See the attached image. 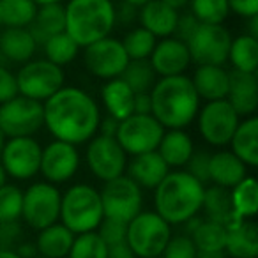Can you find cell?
<instances>
[{
  "mask_svg": "<svg viewBox=\"0 0 258 258\" xmlns=\"http://www.w3.org/2000/svg\"><path fill=\"white\" fill-rule=\"evenodd\" d=\"M44 125L55 140L87 144L97 135L101 110L97 101L80 87H62L43 103Z\"/></svg>",
  "mask_w": 258,
  "mask_h": 258,
  "instance_id": "obj_1",
  "label": "cell"
},
{
  "mask_svg": "<svg viewBox=\"0 0 258 258\" xmlns=\"http://www.w3.org/2000/svg\"><path fill=\"white\" fill-rule=\"evenodd\" d=\"M151 115L165 129H184L197 118L200 97L187 75L165 76L151 92Z\"/></svg>",
  "mask_w": 258,
  "mask_h": 258,
  "instance_id": "obj_2",
  "label": "cell"
},
{
  "mask_svg": "<svg viewBox=\"0 0 258 258\" xmlns=\"http://www.w3.org/2000/svg\"><path fill=\"white\" fill-rule=\"evenodd\" d=\"M154 212L168 225H182L202 212L205 184L186 170H173L154 187Z\"/></svg>",
  "mask_w": 258,
  "mask_h": 258,
  "instance_id": "obj_3",
  "label": "cell"
},
{
  "mask_svg": "<svg viewBox=\"0 0 258 258\" xmlns=\"http://www.w3.org/2000/svg\"><path fill=\"white\" fill-rule=\"evenodd\" d=\"M64 11L66 34L80 48L108 37L117 25L111 0H69Z\"/></svg>",
  "mask_w": 258,
  "mask_h": 258,
  "instance_id": "obj_4",
  "label": "cell"
},
{
  "mask_svg": "<svg viewBox=\"0 0 258 258\" xmlns=\"http://www.w3.org/2000/svg\"><path fill=\"white\" fill-rule=\"evenodd\" d=\"M103 218L99 191L90 184H75L62 193L58 221L75 235L97 230Z\"/></svg>",
  "mask_w": 258,
  "mask_h": 258,
  "instance_id": "obj_5",
  "label": "cell"
},
{
  "mask_svg": "<svg viewBox=\"0 0 258 258\" xmlns=\"http://www.w3.org/2000/svg\"><path fill=\"white\" fill-rule=\"evenodd\" d=\"M172 235V225H168L158 212L142 211L127 223L125 244L137 258H156L161 256Z\"/></svg>",
  "mask_w": 258,
  "mask_h": 258,
  "instance_id": "obj_6",
  "label": "cell"
},
{
  "mask_svg": "<svg viewBox=\"0 0 258 258\" xmlns=\"http://www.w3.org/2000/svg\"><path fill=\"white\" fill-rule=\"evenodd\" d=\"M66 73L60 66L46 58H30L20 66L16 73V85L20 96L44 103L64 87Z\"/></svg>",
  "mask_w": 258,
  "mask_h": 258,
  "instance_id": "obj_7",
  "label": "cell"
},
{
  "mask_svg": "<svg viewBox=\"0 0 258 258\" xmlns=\"http://www.w3.org/2000/svg\"><path fill=\"white\" fill-rule=\"evenodd\" d=\"M44 127L43 103L16 96L0 104V131L6 138L34 137Z\"/></svg>",
  "mask_w": 258,
  "mask_h": 258,
  "instance_id": "obj_8",
  "label": "cell"
},
{
  "mask_svg": "<svg viewBox=\"0 0 258 258\" xmlns=\"http://www.w3.org/2000/svg\"><path fill=\"white\" fill-rule=\"evenodd\" d=\"M104 218L129 223L144 209V189L127 175L104 182L99 191Z\"/></svg>",
  "mask_w": 258,
  "mask_h": 258,
  "instance_id": "obj_9",
  "label": "cell"
},
{
  "mask_svg": "<svg viewBox=\"0 0 258 258\" xmlns=\"http://www.w3.org/2000/svg\"><path fill=\"white\" fill-rule=\"evenodd\" d=\"M62 193L50 182H36L23 191L22 221L29 228L39 230L53 225L60 218Z\"/></svg>",
  "mask_w": 258,
  "mask_h": 258,
  "instance_id": "obj_10",
  "label": "cell"
},
{
  "mask_svg": "<svg viewBox=\"0 0 258 258\" xmlns=\"http://www.w3.org/2000/svg\"><path fill=\"white\" fill-rule=\"evenodd\" d=\"M165 127L152 115L133 113L118 122L115 140L127 156H138L158 151Z\"/></svg>",
  "mask_w": 258,
  "mask_h": 258,
  "instance_id": "obj_11",
  "label": "cell"
},
{
  "mask_svg": "<svg viewBox=\"0 0 258 258\" xmlns=\"http://www.w3.org/2000/svg\"><path fill=\"white\" fill-rule=\"evenodd\" d=\"M198 133L211 147H226L235 133L240 117L226 99L207 101L198 110Z\"/></svg>",
  "mask_w": 258,
  "mask_h": 258,
  "instance_id": "obj_12",
  "label": "cell"
},
{
  "mask_svg": "<svg viewBox=\"0 0 258 258\" xmlns=\"http://www.w3.org/2000/svg\"><path fill=\"white\" fill-rule=\"evenodd\" d=\"M186 44L197 66H223L228 62L232 34L225 25L200 23Z\"/></svg>",
  "mask_w": 258,
  "mask_h": 258,
  "instance_id": "obj_13",
  "label": "cell"
},
{
  "mask_svg": "<svg viewBox=\"0 0 258 258\" xmlns=\"http://www.w3.org/2000/svg\"><path fill=\"white\" fill-rule=\"evenodd\" d=\"M87 144L89 145H87L85 161L90 173L96 179L108 182V180L124 175L125 166H127V154L118 145L115 137L96 135Z\"/></svg>",
  "mask_w": 258,
  "mask_h": 258,
  "instance_id": "obj_14",
  "label": "cell"
},
{
  "mask_svg": "<svg viewBox=\"0 0 258 258\" xmlns=\"http://www.w3.org/2000/svg\"><path fill=\"white\" fill-rule=\"evenodd\" d=\"M129 57L125 53L122 41L117 37H104L83 48V66L92 76L99 80L120 78Z\"/></svg>",
  "mask_w": 258,
  "mask_h": 258,
  "instance_id": "obj_15",
  "label": "cell"
},
{
  "mask_svg": "<svg viewBox=\"0 0 258 258\" xmlns=\"http://www.w3.org/2000/svg\"><path fill=\"white\" fill-rule=\"evenodd\" d=\"M43 147L34 137L8 138L0 152V165L8 177L16 180H29L39 173Z\"/></svg>",
  "mask_w": 258,
  "mask_h": 258,
  "instance_id": "obj_16",
  "label": "cell"
},
{
  "mask_svg": "<svg viewBox=\"0 0 258 258\" xmlns=\"http://www.w3.org/2000/svg\"><path fill=\"white\" fill-rule=\"evenodd\" d=\"M80 163H82V156L76 145L53 140L41 152L39 173L43 175L44 182L57 186V184L68 182L76 175Z\"/></svg>",
  "mask_w": 258,
  "mask_h": 258,
  "instance_id": "obj_17",
  "label": "cell"
},
{
  "mask_svg": "<svg viewBox=\"0 0 258 258\" xmlns=\"http://www.w3.org/2000/svg\"><path fill=\"white\" fill-rule=\"evenodd\" d=\"M149 62L159 78L186 75L187 68L193 64L187 44L173 36L165 37L159 43H156L154 50L149 57Z\"/></svg>",
  "mask_w": 258,
  "mask_h": 258,
  "instance_id": "obj_18",
  "label": "cell"
},
{
  "mask_svg": "<svg viewBox=\"0 0 258 258\" xmlns=\"http://www.w3.org/2000/svg\"><path fill=\"white\" fill-rule=\"evenodd\" d=\"M230 83L226 101L232 104L239 117H251L258 108V78L256 73L228 71Z\"/></svg>",
  "mask_w": 258,
  "mask_h": 258,
  "instance_id": "obj_19",
  "label": "cell"
},
{
  "mask_svg": "<svg viewBox=\"0 0 258 258\" xmlns=\"http://www.w3.org/2000/svg\"><path fill=\"white\" fill-rule=\"evenodd\" d=\"M225 237V254L228 258H256L258 232L253 219H237L230 223Z\"/></svg>",
  "mask_w": 258,
  "mask_h": 258,
  "instance_id": "obj_20",
  "label": "cell"
},
{
  "mask_svg": "<svg viewBox=\"0 0 258 258\" xmlns=\"http://www.w3.org/2000/svg\"><path fill=\"white\" fill-rule=\"evenodd\" d=\"M179 13L180 11L163 4L161 0H149L147 4L138 8L137 20L140 22V27L149 30L156 39H165L175 32Z\"/></svg>",
  "mask_w": 258,
  "mask_h": 258,
  "instance_id": "obj_21",
  "label": "cell"
},
{
  "mask_svg": "<svg viewBox=\"0 0 258 258\" xmlns=\"http://www.w3.org/2000/svg\"><path fill=\"white\" fill-rule=\"evenodd\" d=\"M168 172V165L163 161L158 151L133 156V159L125 166V175L135 180L142 189H154Z\"/></svg>",
  "mask_w": 258,
  "mask_h": 258,
  "instance_id": "obj_22",
  "label": "cell"
},
{
  "mask_svg": "<svg viewBox=\"0 0 258 258\" xmlns=\"http://www.w3.org/2000/svg\"><path fill=\"white\" fill-rule=\"evenodd\" d=\"M247 175V166L232 151H218L209 159V182L232 189Z\"/></svg>",
  "mask_w": 258,
  "mask_h": 258,
  "instance_id": "obj_23",
  "label": "cell"
},
{
  "mask_svg": "<svg viewBox=\"0 0 258 258\" xmlns=\"http://www.w3.org/2000/svg\"><path fill=\"white\" fill-rule=\"evenodd\" d=\"M37 43L34 41L29 29L4 27L0 32V55L8 64H25L34 57Z\"/></svg>",
  "mask_w": 258,
  "mask_h": 258,
  "instance_id": "obj_24",
  "label": "cell"
},
{
  "mask_svg": "<svg viewBox=\"0 0 258 258\" xmlns=\"http://www.w3.org/2000/svg\"><path fill=\"white\" fill-rule=\"evenodd\" d=\"M101 101L108 117L117 122L127 118L135 111V92L122 78L106 80L101 87Z\"/></svg>",
  "mask_w": 258,
  "mask_h": 258,
  "instance_id": "obj_25",
  "label": "cell"
},
{
  "mask_svg": "<svg viewBox=\"0 0 258 258\" xmlns=\"http://www.w3.org/2000/svg\"><path fill=\"white\" fill-rule=\"evenodd\" d=\"M191 82L200 99H226L230 75L223 66H198L191 76Z\"/></svg>",
  "mask_w": 258,
  "mask_h": 258,
  "instance_id": "obj_26",
  "label": "cell"
},
{
  "mask_svg": "<svg viewBox=\"0 0 258 258\" xmlns=\"http://www.w3.org/2000/svg\"><path fill=\"white\" fill-rule=\"evenodd\" d=\"M158 152L168 168L180 170L186 166L195 152V144L189 133L184 129H168L163 133V138L158 145Z\"/></svg>",
  "mask_w": 258,
  "mask_h": 258,
  "instance_id": "obj_27",
  "label": "cell"
},
{
  "mask_svg": "<svg viewBox=\"0 0 258 258\" xmlns=\"http://www.w3.org/2000/svg\"><path fill=\"white\" fill-rule=\"evenodd\" d=\"M34 41L43 46L50 37L66 32V11L64 4L37 6V13L29 27Z\"/></svg>",
  "mask_w": 258,
  "mask_h": 258,
  "instance_id": "obj_28",
  "label": "cell"
},
{
  "mask_svg": "<svg viewBox=\"0 0 258 258\" xmlns=\"http://www.w3.org/2000/svg\"><path fill=\"white\" fill-rule=\"evenodd\" d=\"M228 145L247 168H254L258 165V118L254 115L239 122Z\"/></svg>",
  "mask_w": 258,
  "mask_h": 258,
  "instance_id": "obj_29",
  "label": "cell"
},
{
  "mask_svg": "<svg viewBox=\"0 0 258 258\" xmlns=\"http://www.w3.org/2000/svg\"><path fill=\"white\" fill-rule=\"evenodd\" d=\"M75 240V233L68 230L60 221L46 226L37 232V239L34 240L37 247V254L46 258H68V253Z\"/></svg>",
  "mask_w": 258,
  "mask_h": 258,
  "instance_id": "obj_30",
  "label": "cell"
},
{
  "mask_svg": "<svg viewBox=\"0 0 258 258\" xmlns=\"http://www.w3.org/2000/svg\"><path fill=\"white\" fill-rule=\"evenodd\" d=\"M230 191L232 211L237 219H253L258 212V184L256 179L246 175Z\"/></svg>",
  "mask_w": 258,
  "mask_h": 258,
  "instance_id": "obj_31",
  "label": "cell"
},
{
  "mask_svg": "<svg viewBox=\"0 0 258 258\" xmlns=\"http://www.w3.org/2000/svg\"><path fill=\"white\" fill-rule=\"evenodd\" d=\"M202 211L205 212V219L221 223L223 226H228L230 223L237 221L232 211V202H230V191L219 186L205 187L204 205Z\"/></svg>",
  "mask_w": 258,
  "mask_h": 258,
  "instance_id": "obj_32",
  "label": "cell"
},
{
  "mask_svg": "<svg viewBox=\"0 0 258 258\" xmlns=\"http://www.w3.org/2000/svg\"><path fill=\"white\" fill-rule=\"evenodd\" d=\"M228 60L235 71L256 73L258 68V39L251 37L249 34H240L232 37L230 44Z\"/></svg>",
  "mask_w": 258,
  "mask_h": 258,
  "instance_id": "obj_33",
  "label": "cell"
},
{
  "mask_svg": "<svg viewBox=\"0 0 258 258\" xmlns=\"http://www.w3.org/2000/svg\"><path fill=\"white\" fill-rule=\"evenodd\" d=\"M37 13L34 0H0V29L20 27L27 29Z\"/></svg>",
  "mask_w": 258,
  "mask_h": 258,
  "instance_id": "obj_34",
  "label": "cell"
},
{
  "mask_svg": "<svg viewBox=\"0 0 258 258\" xmlns=\"http://www.w3.org/2000/svg\"><path fill=\"white\" fill-rule=\"evenodd\" d=\"M225 237L226 228L221 223L211 221V219H202L200 225L191 233V239L195 242L198 253H218L225 251Z\"/></svg>",
  "mask_w": 258,
  "mask_h": 258,
  "instance_id": "obj_35",
  "label": "cell"
},
{
  "mask_svg": "<svg viewBox=\"0 0 258 258\" xmlns=\"http://www.w3.org/2000/svg\"><path fill=\"white\" fill-rule=\"evenodd\" d=\"M120 78L131 87L135 94H147L152 90L154 83L158 82L154 68L151 66L149 58L144 60H129Z\"/></svg>",
  "mask_w": 258,
  "mask_h": 258,
  "instance_id": "obj_36",
  "label": "cell"
},
{
  "mask_svg": "<svg viewBox=\"0 0 258 258\" xmlns=\"http://www.w3.org/2000/svg\"><path fill=\"white\" fill-rule=\"evenodd\" d=\"M43 51H44V58H46V60L64 68V66L71 64V62L78 57L80 46L66 32H60V34H57V36L50 37V39L43 44Z\"/></svg>",
  "mask_w": 258,
  "mask_h": 258,
  "instance_id": "obj_37",
  "label": "cell"
},
{
  "mask_svg": "<svg viewBox=\"0 0 258 258\" xmlns=\"http://www.w3.org/2000/svg\"><path fill=\"white\" fill-rule=\"evenodd\" d=\"M120 41L129 60H144V58H149L152 50H154L156 43H158V39L140 25L129 30L124 36V39Z\"/></svg>",
  "mask_w": 258,
  "mask_h": 258,
  "instance_id": "obj_38",
  "label": "cell"
},
{
  "mask_svg": "<svg viewBox=\"0 0 258 258\" xmlns=\"http://www.w3.org/2000/svg\"><path fill=\"white\" fill-rule=\"evenodd\" d=\"M189 13L200 23L223 25L230 15L226 0H189Z\"/></svg>",
  "mask_w": 258,
  "mask_h": 258,
  "instance_id": "obj_39",
  "label": "cell"
},
{
  "mask_svg": "<svg viewBox=\"0 0 258 258\" xmlns=\"http://www.w3.org/2000/svg\"><path fill=\"white\" fill-rule=\"evenodd\" d=\"M106 254H108L106 242L94 230V232H85L75 235V240H73V246L68 253V258H106Z\"/></svg>",
  "mask_w": 258,
  "mask_h": 258,
  "instance_id": "obj_40",
  "label": "cell"
},
{
  "mask_svg": "<svg viewBox=\"0 0 258 258\" xmlns=\"http://www.w3.org/2000/svg\"><path fill=\"white\" fill-rule=\"evenodd\" d=\"M23 189L15 184L0 187V223H11L22 219Z\"/></svg>",
  "mask_w": 258,
  "mask_h": 258,
  "instance_id": "obj_41",
  "label": "cell"
},
{
  "mask_svg": "<svg viewBox=\"0 0 258 258\" xmlns=\"http://www.w3.org/2000/svg\"><path fill=\"white\" fill-rule=\"evenodd\" d=\"M197 254L198 251L195 247L193 239L184 233H177L170 237L168 244L161 253V258H197Z\"/></svg>",
  "mask_w": 258,
  "mask_h": 258,
  "instance_id": "obj_42",
  "label": "cell"
},
{
  "mask_svg": "<svg viewBox=\"0 0 258 258\" xmlns=\"http://www.w3.org/2000/svg\"><path fill=\"white\" fill-rule=\"evenodd\" d=\"M99 233L101 239L106 242V246H113V244L125 242V232H127V223L117 221V219L103 218L101 225L96 230Z\"/></svg>",
  "mask_w": 258,
  "mask_h": 258,
  "instance_id": "obj_43",
  "label": "cell"
},
{
  "mask_svg": "<svg viewBox=\"0 0 258 258\" xmlns=\"http://www.w3.org/2000/svg\"><path fill=\"white\" fill-rule=\"evenodd\" d=\"M25 239L23 225L20 221L0 223V249H16L22 240Z\"/></svg>",
  "mask_w": 258,
  "mask_h": 258,
  "instance_id": "obj_44",
  "label": "cell"
},
{
  "mask_svg": "<svg viewBox=\"0 0 258 258\" xmlns=\"http://www.w3.org/2000/svg\"><path fill=\"white\" fill-rule=\"evenodd\" d=\"M209 159H211V152L209 151H195L189 161L186 163V172L193 175L202 184L209 182Z\"/></svg>",
  "mask_w": 258,
  "mask_h": 258,
  "instance_id": "obj_45",
  "label": "cell"
},
{
  "mask_svg": "<svg viewBox=\"0 0 258 258\" xmlns=\"http://www.w3.org/2000/svg\"><path fill=\"white\" fill-rule=\"evenodd\" d=\"M18 96V85H16V75L8 68L0 66V104Z\"/></svg>",
  "mask_w": 258,
  "mask_h": 258,
  "instance_id": "obj_46",
  "label": "cell"
},
{
  "mask_svg": "<svg viewBox=\"0 0 258 258\" xmlns=\"http://www.w3.org/2000/svg\"><path fill=\"white\" fill-rule=\"evenodd\" d=\"M198 25H200V22H198L191 13H179V20H177L173 37H177V39L187 43L189 37L195 34V30L198 29Z\"/></svg>",
  "mask_w": 258,
  "mask_h": 258,
  "instance_id": "obj_47",
  "label": "cell"
},
{
  "mask_svg": "<svg viewBox=\"0 0 258 258\" xmlns=\"http://www.w3.org/2000/svg\"><path fill=\"white\" fill-rule=\"evenodd\" d=\"M230 13L240 18H251L258 15V0H226Z\"/></svg>",
  "mask_w": 258,
  "mask_h": 258,
  "instance_id": "obj_48",
  "label": "cell"
},
{
  "mask_svg": "<svg viewBox=\"0 0 258 258\" xmlns=\"http://www.w3.org/2000/svg\"><path fill=\"white\" fill-rule=\"evenodd\" d=\"M137 16H138V8L127 4V2H120V6L115 8V23H118L122 27L131 25L137 20Z\"/></svg>",
  "mask_w": 258,
  "mask_h": 258,
  "instance_id": "obj_49",
  "label": "cell"
},
{
  "mask_svg": "<svg viewBox=\"0 0 258 258\" xmlns=\"http://www.w3.org/2000/svg\"><path fill=\"white\" fill-rule=\"evenodd\" d=\"M106 258H137L135 253L131 251V247L125 242L113 244V246H108V254Z\"/></svg>",
  "mask_w": 258,
  "mask_h": 258,
  "instance_id": "obj_50",
  "label": "cell"
},
{
  "mask_svg": "<svg viewBox=\"0 0 258 258\" xmlns=\"http://www.w3.org/2000/svg\"><path fill=\"white\" fill-rule=\"evenodd\" d=\"M151 94H135V111L133 113L151 115Z\"/></svg>",
  "mask_w": 258,
  "mask_h": 258,
  "instance_id": "obj_51",
  "label": "cell"
},
{
  "mask_svg": "<svg viewBox=\"0 0 258 258\" xmlns=\"http://www.w3.org/2000/svg\"><path fill=\"white\" fill-rule=\"evenodd\" d=\"M117 125H118V122L115 120V118H111L106 115L104 118H101L97 133L104 135V137H115V133H117Z\"/></svg>",
  "mask_w": 258,
  "mask_h": 258,
  "instance_id": "obj_52",
  "label": "cell"
},
{
  "mask_svg": "<svg viewBox=\"0 0 258 258\" xmlns=\"http://www.w3.org/2000/svg\"><path fill=\"white\" fill-rule=\"evenodd\" d=\"M15 251L18 253L20 258H34L37 254L36 242H30V240H25V239H23L22 242L16 246Z\"/></svg>",
  "mask_w": 258,
  "mask_h": 258,
  "instance_id": "obj_53",
  "label": "cell"
},
{
  "mask_svg": "<svg viewBox=\"0 0 258 258\" xmlns=\"http://www.w3.org/2000/svg\"><path fill=\"white\" fill-rule=\"evenodd\" d=\"M246 34H249L251 37H256L258 39V15L247 18V32Z\"/></svg>",
  "mask_w": 258,
  "mask_h": 258,
  "instance_id": "obj_54",
  "label": "cell"
},
{
  "mask_svg": "<svg viewBox=\"0 0 258 258\" xmlns=\"http://www.w3.org/2000/svg\"><path fill=\"white\" fill-rule=\"evenodd\" d=\"M161 2L170 6V8H173L175 11H180V9L187 8V4H189V0H161Z\"/></svg>",
  "mask_w": 258,
  "mask_h": 258,
  "instance_id": "obj_55",
  "label": "cell"
},
{
  "mask_svg": "<svg viewBox=\"0 0 258 258\" xmlns=\"http://www.w3.org/2000/svg\"><path fill=\"white\" fill-rule=\"evenodd\" d=\"M0 258H20V256L13 249H0Z\"/></svg>",
  "mask_w": 258,
  "mask_h": 258,
  "instance_id": "obj_56",
  "label": "cell"
},
{
  "mask_svg": "<svg viewBox=\"0 0 258 258\" xmlns=\"http://www.w3.org/2000/svg\"><path fill=\"white\" fill-rule=\"evenodd\" d=\"M36 6H46V4H62L64 0H34Z\"/></svg>",
  "mask_w": 258,
  "mask_h": 258,
  "instance_id": "obj_57",
  "label": "cell"
},
{
  "mask_svg": "<svg viewBox=\"0 0 258 258\" xmlns=\"http://www.w3.org/2000/svg\"><path fill=\"white\" fill-rule=\"evenodd\" d=\"M122 2H127V4L135 6V8H142L144 4H147L149 0H122Z\"/></svg>",
  "mask_w": 258,
  "mask_h": 258,
  "instance_id": "obj_58",
  "label": "cell"
},
{
  "mask_svg": "<svg viewBox=\"0 0 258 258\" xmlns=\"http://www.w3.org/2000/svg\"><path fill=\"white\" fill-rule=\"evenodd\" d=\"M4 184H8V173L4 172V166L0 165V187L4 186Z\"/></svg>",
  "mask_w": 258,
  "mask_h": 258,
  "instance_id": "obj_59",
  "label": "cell"
},
{
  "mask_svg": "<svg viewBox=\"0 0 258 258\" xmlns=\"http://www.w3.org/2000/svg\"><path fill=\"white\" fill-rule=\"evenodd\" d=\"M4 144H6V137L2 135V131H0V152H2V149H4Z\"/></svg>",
  "mask_w": 258,
  "mask_h": 258,
  "instance_id": "obj_60",
  "label": "cell"
},
{
  "mask_svg": "<svg viewBox=\"0 0 258 258\" xmlns=\"http://www.w3.org/2000/svg\"><path fill=\"white\" fill-rule=\"evenodd\" d=\"M34 258H46V256H41V254H36V256H34Z\"/></svg>",
  "mask_w": 258,
  "mask_h": 258,
  "instance_id": "obj_61",
  "label": "cell"
},
{
  "mask_svg": "<svg viewBox=\"0 0 258 258\" xmlns=\"http://www.w3.org/2000/svg\"><path fill=\"white\" fill-rule=\"evenodd\" d=\"M156 258H161V256H156Z\"/></svg>",
  "mask_w": 258,
  "mask_h": 258,
  "instance_id": "obj_62",
  "label": "cell"
}]
</instances>
